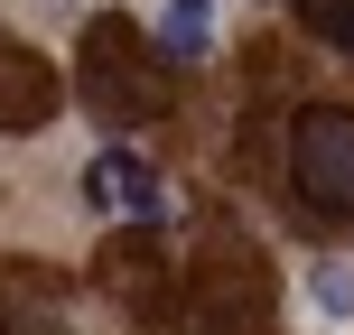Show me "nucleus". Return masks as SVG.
I'll return each mask as SVG.
<instances>
[{
    "mask_svg": "<svg viewBox=\"0 0 354 335\" xmlns=\"http://www.w3.org/2000/svg\"><path fill=\"white\" fill-rule=\"evenodd\" d=\"M308 317L317 326H354V251H326V261H308Z\"/></svg>",
    "mask_w": 354,
    "mask_h": 335,
    "instance_id": "7ed1b4c3",
    "label": "nucleus"
},
{
    "mask_svg": "<svg viewBox=\"0 0 354 335\" xmlns=\"http://www.w3.org/2000/svg\"><path fill=\"white\" fill-rule=\"evenodd\" d=\"M289 168H299V186L317 205L354 214V112H308L289 131Z\"/></svg>",
    "mask_w": 354,
    "mask_h": 335,
    "instance_id": "f257e3e1",
    "label": "nucleus"
},
{
    "mask_svg": "<svg viewBox=\"0 0 354 335\" xmlns=\"http://www.w3.org/2000/svg\"><path fill=\"white\" fill-rule=\"evenodd\" d=\"M205 47H214V28L196 10H159V56H168V66H196Z\"/></svg>",
    "mask_w": 354,
    "mask_h": 335,
    "instance_id": "20e7f679",
    "label": "nucleus"
},
{
    "mask_svg": "<svg viewBox=\"0 0 354 335\" xmlns=\"http://www.w3.org/2000/svg\"><path fill=\"white\" fill-rule=\"evenodd\" d=\"M168 10H196V19H214V0H168Z\"/></svg>",
    "mask_w": 354,
    "mask_h": 335,
    "instance_id": "423d86ee",
    "label": "nucleus"
},
{
    "mask_svg": "<svg viewBox=\"0 0 354 335\" xmlns=\"http://www.w3.org/2000/svg\"><path fill=\"white\" fill-rule=\"evenodd\" d=\"M84 205L93 214H159L168 205V177L140 159V149H93L84 159Z\"/></svg>",
    "mask_w": 354,
    "mask_h": 335,
    "instance_id": "f03ea898",
    "label": "nucleus"
},
{
    "mask_svg": "<svg viewBox=\"0 0 354 335\" xmlns=\"http://www.w3.org/2000/svg\"><path fill=\"white\" fill-rule=\"evenodd\" d=\"M317 28H326V37H336V47H345V56H354V0H317Z\"/></svg>",
    "mask_w": 354,
    "mask_h": 335,
    "instance_id": "39448f33",
    "label": "nucleus"
}]
</instances>
